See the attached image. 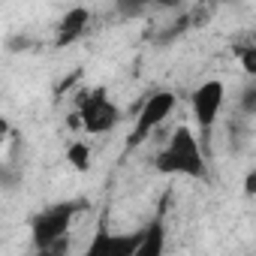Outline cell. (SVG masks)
I'll list each match as a JSON object with an SVG mask.
<instances>
[{"mask_svg": "<svg viewBox=\"0 0 256 256\" xmlns=\"http://www.w3.org/2000/svg\"><path fill=\"white\" fill-rule=\"evenodd\" d=\"M154 6H160V10H175V6H181V0H154Z\"/></svg>", "mask_w": 256, "mask_h": 256, "instance_id": "d6986e66", "label": "cell"}, {"mask_svg": "<svg viewBox=\"0 0 256 256\" xmlns=\"http://www.w3.org/2000/svg\"><path fill=\"white\" fill-rule=\"evenodd\" d=\"M178 106V96L172 90H154L145 102H139V112H136V124H133V130L130 136H126V151H133L139 145H145L151 139V133L157 130V126L175 112Z\"/></svg>", "mask_w": 256, "mask_h": 256, "instance_id": "277c9868", "label": "cell"}, {"mask_svg": "<svg viewBox=\"0 0 256 256\" xmlns=\"http://www.w3.org/2000/svg\"><path fill=\"white\" fill-rule=\"evenodd\" d=\"M139 241H142V229L133 235H114L106 229V217H102L94 241L88 244V256H136Z\"/></svg>", "mask_w": 256, "mask_h": 256, "instance_id": "8992f818", "label": "cell"}, {"mask_svg": "<svg viewBox=\"0 0 256 256\" xmlns=\"http://www.w3.org/2000/svg\"><path fill=\"white\" fill-rule=\"evenodd\" d=\"M10 136H12V130H10V120H6V118H0V145H4Z\"/></svg>", "mask_w": 256, "mask_h": 256, "instance_id": "ac0fdd59", "label": "cell"}, {"mask_svg": "<svg viewBox=\"0 0 256 256\" xmlns=\"http://www.w3.org/2000/svg\"><path fill=\"white\" fill-rule=\"evenodd\" d=\"M76 106H78V112H76L78 114V126L88 136H102V133L114 130V126L120 124V118H124L120 106L114 100H108V94L102 88H94V90L84 88L78 94Z\"/></svg>", "mask_w": 256, "mask_h": 256, "instance_id": "7a4b0ae2", "label": "cell"}, {"mask_svg": "<svg viewBox=\"0 0 256 256\" xmlns=\"http://www.w3.org/2000/svg\"><path fill=\"white\" fill-rule=\"evenodd\" d=\"M28 48H34V40H30L28 34H12V36L6 40V52H12V54H22V52H28Z\"/></svg>", "mask_w": 256, "mask_h": 256, "instance_id": "9a60e30c", "label": "cell"}, {"mask_svg": "<svg viewBox=\"0 0 256 256\" xmlns=\"http://www.w3.org/2000/svg\"><path fill=\"white\" fill-rule=\"evenodd\" d=\"M154 169L160 175H184V178H208V160L199 145V136L190 130L187 124H178L169 133V142L157 151Z\"/></svg>", "mask_w": 256, "mask_h": 256, "instance_id": "6da1fadb", "label": "cell"}, {"mask_svg": "<svg viewBox=\"0 0 256 256\" xmlns=\"http://www.w3.org/2000/svg\"><path fill=\"white\" fill-rule=\"evenodd\" d=\"M82 82V70H76V72H70L66 78H60L58 82V88H54V96H64L66 90H72V84H78Z\"/></svg>", "mask_w": 256, "mask_h": 256, "instance_id": "2e32d148", "label": "cell"}, {"mask_svg": "<svg viewBox=\"0 0 256 256\" xmlns=\"http://www.w3.org/2000/svg\"><path fill=\"white\" fill-rule=\"evenodd\" d=\"M166 250V208L154 214V220L142 229V241L136 247V256H160Z\"/></svg>", "mask_w": 256, "mask_h": 256, "instance_id": "ba28073f", "label": "cell"}, {"mask_svg": "<svg viewBox=\"0 0 256 256\" xmlns=\"http://www.w3.org/2000/svg\"><path fill=\"white\" fill-rule=\"evenodd\" d=\"M190 24H193V18L184 12V16H175V22L172 24H166L163 30H157V36H154V42L157 46H172L175 40H181L187 30H190Z\"/></svg>", "mask_w": 256, "mask_h": 256, "instance_id": "9c48e42d", "label": "cell"}, {"mask_svg": "<svg viewBox=\"0 0 256 256\" xmlns=\"http://www.w3.org/2000/svg\"><path fill=\"white\" fill-rule=\"evenodd\" d=\"M244 193H247V196H253V193H256V172H253V169H250V172H247V178H244Z\"/></svg>", "mask_w": 256, "mask_h": 256, "instance_id": "e0dca14e", "label": "cell"}, {"mask_svg": "<svg viewBox=\"0 0 256 256\" xmlns=\"http://www.w3.org/2000/svg\"><path fill=\"white\" fill-rule=\"evenodd\" d=\"M84 208L82 199H66V202H58V205H48L46 211H40L34 220H30V238H34V247L40 253H46V247L64 235H70L72 229V220L76 214Z\"/></svg>", "mask_w": 256, "mask_h": 256, "instance_id": "3957f363", "label": "cell"}, {"mask_svg": "<svg viewBox=\"0 0 256 256\" xmlns=\"http://www.w3.org/2000/svg\"><path fill=\"white\" fill-rule=\"evenodd\" d=\"M238 58H241V66L247 76H256V46L247 42L244 48H238Z\"/></svg>", "mask_w": 256, "mask_h": 256, "instance_id": "5bb4252c", "label": "cell"}, {"mask_svg": "<svg viewBox=\"0 0 256 256\" xmlns=\"http://www.w3.org/2000/svg\"><path fill=\"white\" fill-rule=\"evenodd\" d=\"M238 106H241V114H244V118H253V114H256V82H247V84L241 88Z\"/></svg>", "mask_w": 256, "mask_h": 256, "instance_id": "4fadbf2b", "label": "cell"}, {"mask_svg": "<svg viewBox=\"0 0 256 256\" xmlns=\"http://www.w3.org/2000/svg\"><path fill=\"white\" fill-rule=\"evenodd\" d=\"M88 24H90V10H88V6H72V10H66L64 18H60V24H58V34H54V46H58V48H66V46L78 42V40L84 36Z\"/></svg>", "mask_w": 256, "mask_h": 256, "instance_id": "52a82bcc", "label": "cell"}, {"mask_svg": "<svg viewBox=\"0 0 256 256\" xmlns=\"http://www.w3.org/2000/svg\"><path fill=\"white\" fill-rule=\"evenodd\" d=\"M22 187V172L12 163L0 160V190H18Z\"/></svg>", "mask_w": 256, "mask_h": 256, "instance_id": "7c38bea8", "label": "cell"}, {"mask_svg": "<svg viewBox=\"0 0 256 256\" xmlns=\"http://www.w3.org/2000/svg\"><path fill=\"white\" fill-rule=\"evenodd\" d=\"M154 6V0H114V10L120 18H139Z\"/></svg>", "mask_w": 256, "mask_h": 256, "instance_id": "8fae6325", "label": "cell"}, {"mask_svg": "<svg viewBox=\"0 0 256 256\" xmlns=\"http://www.w3.org/2000/svg\"><path fill=\"white\" fill-rule=\"evenodd\" d=\"M223 100H226V88L220 78H208L202 82L193 96H190V108H193V120L199 126V145H211V133H214V124L223 112Z\"/></svg>", "mask_w": 256, "mask_h": 256, "instance_id": "5b68a950", "label": "cell"}, {"mask_svg": "<svg viewBox=\"0 0 256 256\" xmlns=\"http://www.w3.org/2000/svg\"><path fill=\"white\" fill-rule=\"evenodd\" d=\"M66 160H70V166L76 172H88L90 169V148H88V142H70Z\"/></svg>", "mask_w": 256, "mask_h": 256, "instance_id": "30bf717a", "label": "cell"}]
</instances>
